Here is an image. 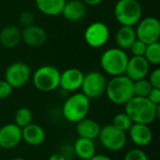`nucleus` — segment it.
Here are the masks:
<instances>
[{
    "label": "nucleus",
    "mask_w": 160,
    "mask_h": 160,
    "mask_svg": "<svg viewBox=\"0 0 160 160\" xmlns=\"http://www.w3.org/2000/svg\"><path fill=\"white\" fill-rule=\"evenodd\" d=\"M125 107V112L136 124L149 126L159 118V105H155L147 98L134 96Z\"/></svg>",
    "instance_id": "1"
},
{
    "label": "nucleus",
    "mask_w": 160,
    "mask_h": 160,
    "mask_svg": "<svg viewBox=\"0 0 160 160\" xmlns=\"http://www.w3.org/2000/svg\"><path fill=\"white\" fill-rule=\"evenodd\" d=\"M147 98L155 105H160V88L153 87L148 94Z\"/></svg>",
    "instance_id": "33"
},
{
    "label": "nucleus",
    "mask_w": 160,
    "mask_h": 160,
    "mask_svg": "<svg viewBox=\"0 0 160 160\" xmlns=\"http://www.w3.org/2000/svg\"><path fill=\"white\" fill-rule=\"evenodd\" d=\"M149 82L151 85L155 88H160V68H155L150 74H149Z\"/></svg>",
    "instance_id": "32"
},
{
    "label": "nucleus",
    "mask_w": 160,
    "mask_h": 160,
    "mask_svg": "<svg viewBox=\"0 0 160 160\" xmlns=\"http://www.w3.org/2000/svg\"><path fill=\"white\" fill-rule=\"evenodd\" d=\"M128 132L131 142L138 147L148 146L153 141V132L148 125L133 123Z\"/></svg>",
    "instance_id": "16"
},
{
    "label": "nucleus",
    "mask_w": 160,
    "mask_h": 160,
    "mask_svg": "<svg viewBox=\"0 0 160 160\" xmlns=\"http://www.w3.org/2000/svg\"><path fill=\"white\" fill-rule=\"evenodd\" d=\"M90 98L82 93H76L66 99L63 104V116L70 123H78L86 118L90 111Z\"/></svg>",
    "instance_id": "3"
},
{
    "label": "nucleus",
    "mask_w": 160,
    "mask_h": 160,
    "mask_svg": "<svg viewBox=\"0 0 160 160\" xmlns=\"http://www.w3.org/2000/svg\"><path fill=\"white\" fill-rule=\"evenodd\" d=\"M98 139L105 149L112 152L122 150L128 142L127 133L116 128L112 124L101 128Z\"/></svg>",
    "instance_id": "7"
},
{
    "label": "nucleus",
    "mask_w": 160,
    "mask_h": 160,
    "mask_svg": "<svg viewBox=\"0 0 160 160\" xmlns=\"http://www.w3.org/2000/svg\"><path fill=\"white\" fill-rule=\"evenodd\" d=\"M144 58L151 65L160 64V43L159 41L147 44L146 50L144 52Z\"/></svg>",
    "instance_id": "25"
},
{
    "label": "nucleus",
    "mask_w": 160,
    "mask_h": 160,
    "mask_svg": "<svg viewBox=\"0 0 160 160\" xmlns=\"http://www.w3.org/2000/svg\"><path fill=\"white\" fill-rule=\"evenodd\" d=\"M136 30L137 38L145 44L158 42L160 38V22L155 17H146L140 20Z\"/></svg>",
    "instance_id": "11"
},
{
    "label": "nucleus",
    "mask_w": 160,
    "mask_h": 160,
    "mask_svg": "<svg viewBox=\"0 0 160 160\" xmlns=\"http://www.w3.org/2000/svg\"><path fill=\"white\" fill-rule=\"evenodd\" d=\"M132 124H133L132 120L130 119V117L126 112L117 113L113 117V120H112V125L116 128H118V129H120V130H122V131H124L126 133L129 130Z\"/></svg>",
    "instance_id": "26"
},
{
    "label": "nucleus",
    "mask_w": 160,
    "mask_h": 160,
    "mask_svg": "<svg viewBox=\"0 0 160 160\" xmlns=\"http://www.w3.org/2000/svg\"><path fill=\"white\" fill-rule=\"evenodd\" d=\"M84 74L76 68H70L63 71L60 75L59 87L67 92H75L81 89Z\"/></svg>",
    "instance_id": "14"
},
{
    "label": "nucleus",
    "mask_w": 160,
    "mask_h": 160,
    "mask_svg": "<svg viewBox=\"0 0 160 160\" xmlns=\"http://www.w3.org/2000/svg\"><path fill=\"white\" fill-rule=\"evenodd\" d=\"M67 0H35L38 9L48 16H58L62 13Z\"/></svg>",
    "instance_id": "23"
},
{
    "label": "nucleus",
    "mask_w": 160,
    "mask_h": 160,
    "mask_svg": "<svg viewBox=\"0 0 160 160\" xmlns=\"http://www.w3.org/2000/svg\"><path fill=\"white\" fill-rule=\"evenodd\" d=\"M85 6H91V7H94V6H98L99 5L103 0H82Z\"/></svg>",
    "instance_id": "34"
},
{
    "label": "nucleus",
    "mask_w": 160,
    "mask_h": 160,
    "mask_svg": "<svg viewBox=\"0 0 160 160\" xmlns=\"http://www.w3.org/2000/svg\"><path fill=\"white\" fill-rule=\"evenodd\" d=\"M100 129L101 128L99 124L93 119L84 118L76 123V131L78 136L81 138L95 141L98 139Z\"/></svg>",
    "instance_id": "18"
},
{
    "label": "nucleus",
    "mask_w": 160,
    "mask_h": 160,
    "mask_svg": "<svg viewBox=\"0 0 160 160\" xmlns=\"http://www.w3.org/2000/svg\"><path fill=\"white\" fill-rule=\"evenodd\" d=\"M89 160H112L110 157L106 155H101V154H96L92 158Z\"/></svg>",
    "instance_id": "35"
},
{
    "label": "nucleus",
    "mask_w": 160,
    "mask_h": 160,
    "mask_svg": "<svg viewBox=\"0 0 160 160\" xmlns=\"http://www.w3.org/2000/svg\"><path fill=\"white\" fill-rule=\"evenodd\" d=\"M133 83L125 74L112 77L105 90L108 99L115 105H126L134 97Z\"/></svg>",
    "instance_id": "2"
},
{
    "label": "nucleus",
    "mask_w": 160,
    "mask_h": 160,
    "mask_svg": "<svg viewBox=\"0 0 160 160\" xmlns=\"http://www.w3.org/2000/svg\"><path fill=\"white\" fill-rule=\"evenodd\" d=\"M48 38L47 32L38 25H29L22 30V41L32 48L42 46Z\"/></svg>",
    "instance_id": "15"
},
{
    "label": "nucleus",
    "mask_w": 160,
    "mask_h": 160,
    "mask_svg": "<svg viewBox=\"0 0 160 160\" xmlns=\"http://www.w3.org/2000/svg\"><path fill=\"white\" fill-rule=\"evenodd\" d=\"M33 122V113L30 109L22 107L18 109L14 115V124H16L21 128L28 126Z\"/></svg>",
    "instance_id": "24"
},
{
    "label": "nucleus",
    "mask_w": 160,
    "mask_h": 160,
    "mask_svg": "<svg viewBox=\"0 0 160 160\" xmlns=\"http://www.w3.org/2000/svg\"><path fill=\"white\" fill-rule=\"evenodd\" d=\"M86 13V6L82 0H67L62 10L63 16L71 22L82 20Z\"/></svg>",
    "instance_id": "19"
},
{
    "label": "nucleus",
    "mask_w": 160,
    "mask_h": 160,
    "mask_svg": "<svg viewBox=\"0 0 160 160\" xmlns=\"http://www.w3.org/2000/svg\"><path fill=\"white\" fill-rule=\"evenodd\" d=\"M73 152L82 160H89L96 155V145L94 141L79 137L73 144Z\"/></svg>",
    "instance_id": "21"
},
{
    "label": "nucleus",
    "mask_w": 160,
    "mask_h": 160,
    "mask_svg": "<svg viewBox=\"0 0 160 160\" xmlns=\"http://www.w3.org/2000/svg\"><path fill=\"white\" fill-rule=\"evenodd\" d=\"M106 77L99 71H91L84 74L81 86L82 93L88 98H98L105 93L107 86Z\"/></svg>",
    "instance_id": "8"
},
{
    "label": "nucleus",
    "mask_w": 160,
    "mask_h": 160,
    "mask_svg": "<svg viewBox=\"0 0 160 160\" xmlns=\"http://www.w3.org/2000/svg\"><path fill=\"white\" fill-rule=\"evenodd\" d=\"M124 160H149V158L142 150L139 148H135L129 150L126 154Z\"/></svg>",
    "instance_id": "28"
},
{
    "label": "nucleus",
    "mask_w": 160,
    "mask_h": 160,
    "mask_svg": "<svg viewBox=\"0 0 160 160\" xmlns=\"http://www.w3.org/2000/svg\"><path fill=\"white\" fill-rule=\"evenodd\" d=\"M61 72L53 66L46 65L38 68L33 74L34 86L40 92H52L59 87Z\"/></svg>",
    "instance_id": "6"
},
{
    "label": "nucleus",
    "mask_w": 160,
    "mask_h": 160,
    "mask_svg": "<svg viewBox=\"0 0 160 160\" xmlns=\"http://www.w3.org/2000/svg\"><path fill=\"white\" fill-rule=\"evenodd\" d=\"M142 15V8L138 0H118L114 6V17L121 25L134 26Z\"/></svg>",
    "instance_id": "5"
},
{
    "label": "nucleus",
    "mask_w": 160,
    "mask_h": 160,
    "mask_svg": "<svg viewBox=\"0 0 160 160\" xmlns=\"http://www.w3.org/2000/svg\"><path fill=\"white\" fill-rule=\"evenodd\" d=\"M22 141V128L16 124L8 123L0 128V147L2 149H14Z\"/></svg>",
    "instance_id": "12"
},
{
    "label": "nucleus",
    "mask_w": 160,
    "mask_h": 160,
    "mask_svg": "<svg viewBox=\"0 0 160 160\" xmlns=\"http://www.w3.org/2000/svg\"><path fill=\"white\" fill-rule=\"evenodd\" d=\"M19 21H20V23L23 27H26V26H29V25L34 24L35 16H34V14L31 11L25 10V11H23V12L21 13V15L19 17Z\"/></svg>",
    "instance_id": "30"
},
{
    "label": "nucleus",
    "mask_w": 160,
    "mask_h": 160,
    "mask_svg": "<svg viewBox=\"0 0 160 160\" xmlns=\"http://www.w3.org/2000/svg\"><path fill=\"white\" fill-rule=\"evenodd\" d=\"M136 39H137L136 30L133 28V26L121 25L115 36V41L118 48L124 51L128 50Z\"/></svg>",
    "instance_id": "22"
},
{
    "label": "nucleus",
    "mask_w": 160,
    "mask_h": 160,
    "mask_svg": "<svg viewBox=\"0 0 160 160\" xmlns=\"http://www.w3.org/2000/svg\"><path fill=\"white\" fill-rule=\"evenodd\" d=\"M12 160H26V159L22 158H14V159H12Z\"/></svg>",
    "instance_id": "37"
},
{
    "label": "nucleus",
    "mask_w": 160,
    "mask_h": 160,
    "mask_svg": "<svg viewBox=\"0 0 160 160\" xmlns=\"http://www.w3.org/2000/svg\"><path fill=\"white\" fill-rule=\"evenodd\" d=\"M127 52L120 48H110L100 57V66L105 73L112 77L125 74L128 62Z\"/></svg>",
    "instance_id": "4"
},
{
    "label": "nucleus",
    "mask_w": 160,
    "mask_h": 160,
    "mask_svg": "<svg viewBox=\"0 0 160 160\" xmlns=\"http://www.w3.org/2000/svg\"><path fill=\"white\" fill-rule=\"evenodd\" d=\"M110 38V29L102 22H95L87 26L84 32V40L88 46L98 49L104 46Z\"/></svg>",
    "instance_id": "10"
},
{
    "label": "nucleus",
    "mask_w": 160,
    "mask_h": 160,
    "mask_svg": "<svg viewBox=\"0 0 160 160\" xmlns=\"http://www.w3.org/2000/svg\"><path fill=\"white\" fill-rule=\"evenodd\" d=\"M31 78V69L22 62H15L8 67L5 72V80L12 88H22Z\"/></svg>",
    "instance_id": "9"
},
{
    "label": "nucleus",
    "mask_w": 160,
    "mask_h": 160,
    "mask_svg": "<svg viewBox=\"0 0 160 160\" xmlns=\"http://www.w3.org/2000/svg\"><path fill=\"white\" fill-rule=\"evenodd\" d=\"M48 160H68L62 154H52L49 157Z\"/></svg>",
    "instance_id": "36"
},
{
    "label": "nucleus",
    "mask_w": 160,
    "mask_h": 160,
    "mask_svg": "<svg viewBox=\"0 0 160 160\" xmlns=\"http://www.w3.org/2000/svg\"><path fill=\"white\" fill-rule=\"evenodd\" d=\"M13 88L6 80H0V99L8 98L12 93Z\"/></svg>",
    "instance_id": "31"
},
{
    "label": "nucleus",
    "mask_w": 160,
    "mask_h": 160,
    "mask_svg": "<svg viewBox=\"0 0 160 160\" xmlns=\"http://www.w3.org/2000/svg\"><path fill=\"white\" fill-rule=\"evenodd\" d=\"M134 88V96L136 97H142V98H147L148 94L152 90L153 86L146 79H142L139 81L134 82L133 83Z\"/></svg>",
    "instance_id": "27"
},
{
    "label": "nucleus",
    "mask_w": 160,
    "mask_h": 160,
    "mask_svg": "<svg viewBox=\"0 0 160 160\" xmlns=\"http://www.w3.org/2000/svg\"><path fill=\"white\" fill-rule=\"evenodd\" d=\"M146 46H147V44H145L143 41L137 38L133 42V44L131 45L129 50L131 51L133 56H143L145 50H146Z\"/></svg>",
    "instance_id": "29"
},
{
    "label": "nucleus",
    "mask_w": 160,
    "mask_h": 160,
    "mask_svg": "<svg viewBox=\"0 0 160 160\" xmlns=\"http://www.w3.org/2000/svg\"><path fill=\"white\" fill-rule=\"evenodd\" d=\"M22 141L31 146H39L42 144L46 138L45 130L42 127L33 122L28 126L22 128Z\"/></svg>",
    "instance_id": "17"
},
{
    "label": "nucleus",
    "mask_w": 160,
    "mask_h": 160,
    "mask_svg": "<svg viewBox=\"0 0 160 160\" xmlns=\"http://www.w3.org/2000/svg\"><path fill=\"white\" fill-rule=\"evenodd\" d=\"M150 71V64L144 56H132L128 58L125 75L131 81L136 82L145 79Z\"/></svg>",
    "instance_id": "13"
},
{
    "label": "nucleus",
    "mask_w": 160,
    "mask_h": 160,
    "mask_svg": "<svg viewBox=\"0 0 160 160\" xmlns=\"http://www.w3.org/2000/svg\"><path fill=\"white\" fill-rule=\"evenodd\" d=\"M22 41V30L16 25L5 26L0 31V44L5 48H15Z\"/></svg>",
    "instance_id": "20"
}]
</instances>
